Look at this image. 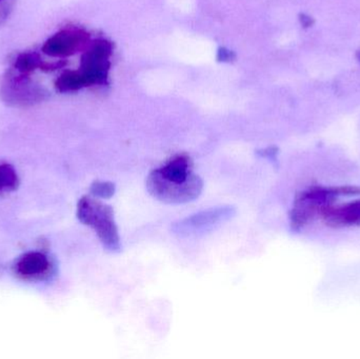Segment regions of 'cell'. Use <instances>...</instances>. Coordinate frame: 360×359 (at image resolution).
Listing matches in <instances>:
<instances>
[{"instance_id": "cell-1", "label": "cell", "mask_w": 360, "mask_h": 359, "mask_svg": "<svg viewBox=\"0 0 360 359\" xmlns=\"http://www.w3.org/2000/svg\"><path fill=\"white\" fill-rule=\"evenodd\" d=\"M148 192L164 204L194 202L203 189V181L193 172V162L186 154L171 157L164 166L151 171L146 181Z\"/></svg>"}, {"instance_id": "cell-2", "label": "cell", "mask_w": 360, "mask_h": 359, "mask_svg": "<svg viewBox=\"0 0 360 359\" xmlns=\"http://www.w3.org/2000/svg\"><path fill=\"white\" fill-rule=\"evenodd\" d=\"M340 195H360L359 187H311L296 196L290 212V227L293 232H300L312 223L327 207Z\"/></svg>"}, {"instance_id": "cell-3", "label": "cell", "mask_w": 360, "mask_h": 359, "mask_svg": "<svg viewBox=\"0 0 360 359\" xmlns=\"http://www.w3.org/2000/svg\"><path fill=\"white\" fill-rule=\"evenodd\" d=\"M77 218L94 230L103 246L112 253L120 252V232L111 206L94 196H82L77 204Z\"/></svg>"}, {"instance_id": "cell-4", "label": "cell", "mask_w": 360, "mask_h": 359, "mask_svg": "<svg viewBox=\"0 0 360 359\" xmlns=\"http://www.w3.org/2000/svg\"><path fill=\"white\" fill-rule=\"evenodd\" d=\"M48 97L46 89L27 74L10 67L0 81V98L12 107H34L44 103Z\"/></svg>"}, {"instance_id": "cell-5", "label": "cell", "mask_w": 360, "mask_h": 359, "mask_svg": "<svg viewBox=\"0 0 360 359\" xmlns=\"http://www.w3.org/2000/svg\"><path fill=\"white\" fill-rule=\"evenodd\" d=\"M236 210L231 206L209 209L173 223L172 231L180 237L201 235L226 223L234 216Z\"/></svg>"}, {"instance_id": "cell-6", "label": "cell", "mask_w": 360, "mask_h": 359, "mask_svg": "<svg viewBox=\"0 0 360 359\" xmlns=\"http://www.w3.org/2000/svg\"><path fill=\"white\" fill-rule=\"evenodd\" d=\"M110 44L105 40H98L91 44L82 58L80 73L86 80V86L103 84L109 70Z\"/></svg>"}, {"instance_id": "cell-7", "label": "cell", "mask_w": 360, "mask_h": 359, "mask_svg": "<svg viewBox=\"0 0 360 359\" xmlns=\"http://www.w3.org/2000/svg\"><path fill=\"white\" fill-rule=\"evenodd\" d=\"M89 34L79 29H63L44 41L42 52L52 58H65L86 46Z\"/></svg>"}, {"instance_id": "cell-8", "label": "cell", "mask_w": 360, "mask_h": 359, "mask_svg": "<svg viewBox=\"0 0 360 359\" xmlns=\"http://www.w3.org/2000/svg\"><path fill=\"white\" fill-rule=\"evenodd\" d=\"M53 265L48 255L42 252H27L15 263V273L25 280H41L50 278Z\"/></svg>"}, {"instance_id": "cell-9", "label": "cell", "mask_w": 360, "mask_h": 359, "mask_svg": "<svg viewBox=\"0 0 360 359\" xmlns=\"http://www.w3.org/2000/svg\"><path fill=\"white\" fill-rule=\"evenodd\" d=\"M321 218L328 227H360V200L348 204H331L321 212Z\"/></svg>"}, {"instance_id": "cell-10", "label": "cell", "mask_w": 360, "mask_h": 359, "mask_svg": "<svg viewBox=\"0 0 360 359\" xmlns=\"http://www.w3.org/2000/svg\"><path fill=\"white\" fill-rule=\"evenodd\" d=\"M65 63L63 61H57V63H50V61L44 60L40 57V55L36 52H22L19 53L14 60H13L12 67L20 73L32 75L34 72L44 71L51 72L63 67Z\"/></svg>"}, {"instance_id": "cell-11", "label": "cell", "mask_w": 360, "mask_h": 359, "mask_svg": "<svg viewBox=\"0 0 360 359\" xmlns=\"http://www.w3.org/2000/svg\"><path fill=\"white\" fill-rule=\"evenodd\" d=\"M86 86L84 76L77 71H65L55 80V88L61 93L75 92Z\"/></svg>"}, {"instance_id": "cell-12", "label": "cell", "mask_w": 360, "mask_h": 359, "mask_svg": "<svg viewBox=\"0 0 360 359\" xmlns=\"http://www.w3.org/2000/svg\"><path fill=\"white\" fill-rule=\"evenodd\" d=\"M18 183V176L14 168L11 164H0V193L16 189Z\"/></svg>"}, {"instance_id": "cell-13", "label": "cell", "mask_w": 360, "mask_h": 359, "mask_svg": "<svg viewBox=\"0 0 360 359\" xmlns=\"http://www.w3.org/2000/svg\"><path fill=\"white\" fill-rule=\"evenodd\" d=\"M90 191L94 197L108 200L113 197L116 187L111 181H96L91 185Z\"/></svg>"}, {"instance_id": "cell-14", "label": "cell", "mask_w": 360, "mask_h": 359, "mask_svg": "<svg viewBox=\"0 0 360 359\" xmlns=\"http://www.w3.org/2000/svg\"><path fill=\"white\" fill-rule=\"evenodd\" d=\"M14 4L15 0H0V25L10 17Z\"/></svg>"}, {"instance_id": "cell-15", "label": "cell", "mask_w": 360, "mask_h": 359, "mask_svg": "<svg viewBox=\"0 0 360 359\" xmlns=\"http://www.w3.org/2000/svg\"><path fill=\"white\" fill-rule=\"evenodd\" d=\"M300 20H302V23L304 27H308L313 25V19L311 18V17L306 16V15H302Z\"/></svg>"}, {"instance_id": "cell-16", "label": "cell", "mask_w": 360, "mask_h": 359, "mask_svg": "<svg viewBox=\"0 0 360 359\" xmlns=\"http://www.w3.org/2000/svg\"><path fill=\"white\" fill-rule=\"evenodd\" d=\"M276 149H266L262 152V155L264 156V157H275L276 155Z\"/></svg>"}, {"instance_id": "cell-17", "label": "cell", "mask_w": 360, "mask_h": 359, "mask_svg": "<svg viewBox=\"0 0 360 359\" xmlns=\"http://www.w3.org/2000/svg\"><path fill=\"white\" fill-rule=\"evenodd\" d=\"M357 59H359V61L360 63V51L359 53H357Z\"/></svg>"}]
</instances>
